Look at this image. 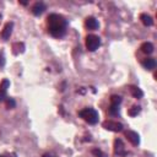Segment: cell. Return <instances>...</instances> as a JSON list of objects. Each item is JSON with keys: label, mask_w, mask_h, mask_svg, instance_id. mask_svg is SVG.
Instances as JSON below:
<instances>
[{"label": "cell", "mask_w": 157, "mask_h": 157, "mask_svg": "<svg viewBox=\"0 0 157 157\" xmlns=\"http://www.w3.org/2000/svg\"><path fill=\"white\" fill-rule=\"evenodd\" d=\"M125 136H126V139H128L132 145H135V146L139 145V142H140V136L137 135V132L129 130V131L125 132Z\"/></svg>", "instance_id": "cell-6"}, {"label": "cell", "mask_w": 157, "mask_h": 157, "mask_svg": "<svg viewBox=\"0 0 157 157\" xmlns=\"http://www.w3.org/2000/svg\"><path fill=\"white\" fill-rule=\"evenodd\" d=\"M78 115H80L86 123H88V124H91V125H94V124L98 121V118H99L98 112H97L96 109H93V108H85V109H82V110L78 112Z\"/></svg>", "instance_id": "cell-2"}, {"label": "cell", "mask_w": 157, "mask_h": 157, "mask_svg": "<svg viewBox=\"0 0 157 157\" xmlns=\"http://www.w3.org/2000/svg\"><path fill=\"white\" fill-rule=\"evenodd\" d=\"M0 157H2V156H0Z\"/></svg>", "instance_id": "cell-22"}, {"label": "cell", "mask_w": 157, "mask_h": 157, "mask_svg": "<svg viewBox=\"0 0 157 157\" xmlns=\"http://www.w3.org/2000/svg\"><path fill=\"white\" fill-rule=\"evenodd\" d=\"M43 157H52V155H48V153H45V155H43Z\"/></svg>", "instance_id": "cell-20"}, {"label": "cell", "mask_w": 157, "mask_h": 157, "mask_svg": "<svg viewBox=\"0 0 157 157\" xmlns=\"http://www.w3.org/2000/svg\"><path fill=\"white\" fill-rule=\"evenodd\" d=\"M44 10H45V5H44L43 2H36V4L33 5V7H32V12H33V15H36V16L43 13Z\"/></svg>", "instance_id": "cell-11"}, {"label": "cell", "mask_w": 157, "mask_h": 157, "mask_svg": "<svg viewBox=\"0 0 157 157\" xmlns=\"http://www.w3.org/2000/svg\"><path fill=\"white\" fill-rule=\"evenodd\" d=\"M140 18H141V21H142V23L145 25V26H152L153 25V20H152V17L150 16V15H147V13H142L141 16H140Z\"/></svg>", "instance_id": "cell-13"}, {"label": "cell", "mask_w": 157, "mask_h": 157, "mask_svg": "<svg viewBox=\"0 0 157 157\" xmlns=\"http://www.w3.org/2000/svg\"><path fill=\"white\" fill-rule=\"evenodd\" d=\"M142 66L147 70H152L156 67V60L153 58H146L142 60Z\"/></svg>", "instance_id": "cell-10"}, {"label": "cell", "mask_w": 157, "mask_h": 157, "mask_svg": "<svg viewBox=\"0 0 157 157\" xmlns=\"http://www.w3.org/2000/svg\"><path fill=\"white\" fill-rule=\"evenodd\" d=\"M110 103L112 104H120L121 103V97L120 96H112V98H110Z\"/></svg>", "instance_id": "cell-17"}, {"label": "cell", "mask_w": 157, "mask_h": 157, "mask_svg": "<svg viewBox=\"0 0 157 157\" xmlns=\"http://www.w3.org/2000/svg\"><path fill=\"white\" fill-rule=\"evenodd\" d=\"M0 59H1V58H0Z\"/></svg>", "instance_id": "cell-23"}, {"label": "cell", "mask_w": 157, "mask_h": 157, "mask_svg": "<svg viewBox=\"0 0 157 157\" xmlns=\"http://www.w3.org/2000/svg\"><path fill=\"white\" fill-rule=\"evenodd\" d=\"M6 104H7V107H9V108H13V107L16 105V103H15V101H13L12 98H9V99H7V102H6Z\"/></svg>", "instance_id": "cell-19"}, {"label": "cell", "mask_w": 157, "mask_h": 157, "mask_svg": "<svg viewBox=\"0 0 157 157\" xmlns=\"http://www.w3.org/2000/svg\"><path fill=\"white\" fill-rule=\"evenodd\" d=\"M109 114L110 115H117L119 113V105L118 104H112L110 103V107H109Z\"/></svg>", "instance_id": "cell-15"}, {"label": "cell", "mask_w": 157, "mask_h": 157, "mask_svg": "<svg viewBox=\"0 0 157 157\" xmlns=\"http://www.w3.org/2000/svg\"><path fill=\"white\" fill-rule=\"evenodd\" d=\"M140 49H141V52L145 53V54H151V53H153V49H155V48H153V44H152V43L145 42V43L141 44Z\"/></svg>", "instance_id": "cell-12"}, {"label": "cell", "mask_w": 157, "mask_h": 157, "mask_svg": "<svg viewBox=\"0 0 157 157\" xmlns=\"http://www.w3.org/2000/svg\"><path fill=\"white\" fill-rule=\"evenodd\" d=\"M0 20H1V16H0Z\"/></svg>", "instance_id": "cell-21"}, {"label": "cell", "mask_w": 157, "mask_h": 157, "mask_svg": "<svg viewBox=\"0 0 157 157\" xmlns=\"http://www.w3.org/2000/svg\"><path fill=\"white\" fill-rule=\"evenodd\" d=\"M139 113H140V107H136V105L131 107V108L129 109V112H128V114H129L130 117H135V115H137Z\"/></svg>", "instance_id": "cell-16"}, {"label": "cell", "mask_w": 157, "mask_h": 157, "mask_svg": "<svg viewBox=\"0 0 157 157\" xmlns=\"http://www.w3.org/2000/svg\"><path fill=\"white\" fill-rule=\"evenodd\" d=\"M85 26H86V28H88V29H91V31H94V29L98 28L99 23H98V21H97L94 17L90 16V17L86 18V21H85Z\"/></svg>", "instance_id": "cell-5"}, {"label": "cell", "mask_w": 157, "mask_h": 157, "mask_svg": "<svg viewBox=\"0 0 157 157\" xmlns=\"http://www.w3.org/2000/svg\"><path fill=\"white\" fill-rule=\"evenodd\" d=\"M130 91H131V94L135 97V98H141L144 96V92L139 88V87H135V86H131L130 87Z\"/></svg>", "instance_id": "cell-14"}, {"label": "cell", "mask_w": 157, "mask_h": 157, "mask_svg": "<svg viewBox=\"0 0 157 157\" xmlns=\"http://www.w3.org/2000/svg\"><path fill=\"white\" fill-rule=\"evenodd\" d=\"M47 26H48V32L55 37V38H60L66 33V28H67V22L66 20L58 13H50L47 17Z\"/></svg>", "instance_id": "cell-1"}, {"label": "cell", "mask_w": 157, "mask_h": 157, "mask_svg": "<svg viewBox=\"0 0 157 157\" xmlns=\"http://www.w3.org/2000/svg\"><path fill=\"white\" fill-rule=\"evenodd\" d=\"M101 45V39L98 36L94 34H90L86 37V48L91 52H94L96 49H98V47Z\"/></svg>", "instance_id": "cell-3"}, {"label": "cell", "mask_w": 157, "mask_h": 157, "mask_svg": "<svg viewBox=\"0 0 157 157\" xmlns=\"http://www.w3.org/2000/svg\"><path fill=\"white\" fill-rule=\"evenodd\" d=\"M11 32H12V23H6L5 25V27H4V29H2V32H1V37L4 38V40H7L9 38H10V36H11Z\"/></svg>", "instance_id": "cell-9"}, {"label": "cell", "mask_w": 157, "mask_h": 157, "mask_svg": "<svg viewBox=\"0 0 157 157\" xmlns=\"http://www.w3.org/2000/svg\"><path fill=\"white\" fill-rule=\"evenodd\" d=\"M103 128L109 130V131H121L123 130V124L121 123H118V121H114V120H105L103 123Z\"/></svg>", "instance_id": "cell-4"}, {"label": "cell", "mask_w": 157, "mask_h": 157, "mask_svg": "<svg viewBox=\"0 0 157 157\" xmlns=\"http://www.w3.org/2000/svg\"><path fill=\"white\" fill-rule=\"evenodd\" d=\"M114 152L118 156H125L126 155V152L124 150V144H123L121 140H115L114 141Z\"/></svg>", "instance_id": "cell-7"}, {"label": "cell", "mask_w": 157, "mask_h": 157, "mask_svg": "<svg viewBox=\"0 0 157 157\" xmlns=\"http://www.w3.org/2000/svg\"><path fill=\"white\" fill-rule=\"evenodd\" d=\"M92 153H93L96 157H107V156H105L101 150H97V148H94V150L92 151Z\"/></svg>", "instance_id": "cell-18"}, {"label": "cell", "mask_w": 157, "mask_h": 157, "mask_svg": "<svg viewBox=\"0 0 157 157\" xmlns=\"http://www.w3.org/2000/svg\"><path fill=\"white\" fill-rule=\"evenodd\" d=\"M9 86H10L9 80H2V82L0 83V102L6 98V91H7Z\"/></svg>", "instance_id": "cell-8"}]
</instances>
